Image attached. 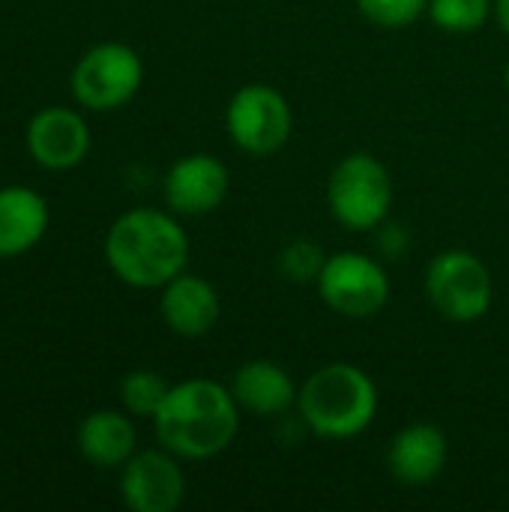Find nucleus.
I'll use <instances>...</instances> for the list:
<instances>
[{
  "label": "nucleus",
  "mask_w": 509,
  "mask_h": 512,
  "mask_svg": "<svg viewBox=\"0 0 509 512\" xmlns=\"http://www.w3.org/2000/svg\"><path fill=\"white\" fill-rule=\"evenodd\" d=\"M324 255H321V246L312 243V240H294L291 246L282 249L279 255V270L285 279L291 282H315L321 267H324Z\"/></svg>",
  "instance_id": "obj_20"
},
{
  "label": "nucleus",
  "mask_w": 509,
  "mask_h": 512,
  "mask_svg": "<svg viewBox=\"0 0 509 512\" xmlns=\"http://www.w3.org/2000/svg\"><path fill=\"white\" fill-rule=\"evenodd\" d=\"M228 186L231 177L222 159H216L213 153H189L168 168L162 192L171 213L204 216L222 207Z\"/></svg>",
  "instance_id": "obj_10"
},
{
  "label": "nucleus",
  "mask_w": 509,
  "mask_h": 512,
  "mask_svg": "<svg viewBox=\"0 0 509 512\" xmlns=\"http://www.w3.org/2000/svg\"><path fill=\"white\" fill-rule=\"evenodd\" d=\"M135 423L111 408L93 411L78 426V450L96 468H123L135 456Z\"/></svg>",
  "instance_id": "obj_16"
},
{
  "label": "nucleus",
  "mask_w": 509,
  "mask_h": 512,
  "mask_svg": "<svg viewBox=\"0 0 509 512\" xmlns=\"http://www.w3.org/2000/svg\"><path fill=\"white\" fill-rule=\"evenodd\" d=\"M315 285L324 306L348 321L375 318L390 303V276L384 264L363 252L327 255Z\"/></svg>",
  "instance_id": "obj_7"
},
{
  "label": "nucleus",
  "mask_w": 509,
  "mask_h": 512,
  "mask_svg": "<svg viewBox=\"0 0 509 512\" xmlns=\"http://www.w3.org/2000/svg\"><path fill=\"white\" fill-rule=\"evenodd\" d=\"M426 15L447 33H474L495 15V0H429Z\"/></svg>",
  "instance_id": "obj_18"
},
{
  "label": "nucleus",
  "mask_w": 509,
  "mask_h": 512,
  "mask_svg": "<svg viewBox=\"0 0 509 512\" xmlns=\"http://www.w3.org/2000/svg\"><path fill=\"white\" fill-rule=\"evenodd\" d=\"M105 261L132 288H162L186 270L189 237L171 213L135 207L108 228Z\"/></svg>",
  "instance_id": "obj_2"
},
{
  "label": "nucleus",
  "mask_w": 509,
  "mask_h": 512,
  "mask_svg": "<svg viewBox=\"0 0 509 512\" xmlns=\"http://www.w3.org/2000/svg\"><path fill=\"white\" fill-rule=\"evenodd\" d=\"M225 129L237 150L264 159L291 141L294 111L276 87L243 84L225 108Z\"/></svg>",
  "instance_id": "obj_6"
},
{
  "label": "nucleus",
  "mask_w": 509,
  "mask_h": 512,
  "mask_svg": "<svg viewBox=\"0 0 509 512\" xmlns=\"http://www.w3.org/2000/svg\"><path fill=\"white\" fill-rule=\"evenodd\" d=\"M495 18H498L501 30L509 36V0H495Z\"/></svg>",
  "instance_id": "obj_21"
},
{
  "label": "nucleus",
  "mask_w": 509,
  "mask_h": 512,
  "mask_svg": "<svg viewBox=\"0 0 509 512\" xmlns=\"http://www.w3.org/2000/svg\"><path fill=\"white\" fill-rule=\"evenodd\" d=\"M504 81H507V87H509V63H507V69H504Z\"/></svg>",
  "instance_id": "obj_22"
},
{
  "label": "nucleus",
  "mask_w": 509,
  "mask_h": 512,
  "mask_svg": "<svg viewBox=\"0 0 509 512\" xmlns=\"http://www.w3.org/2000/svg\"><path fill=\"white\" fill-rule=\"evenodd\" d=\"M153 426L159 444L177 459L204 462L234 444L240 429V405L231 387L210 378H189L171 384Z\"/></svg>",
  "instance_id": "obj_1"
},
{
  "label": "nucleus",
  "mask_w": 509,
  "mask_h": 512,
  "mask_svg": "<svg viewBox=\"0 0 509 512\" xmlns=\"http://www.w3.org/2000/svg\"><path fill=\"white\" fill-rule=\"evenodd\" d=\"M171 384L150 369H135L120 381V402L126 408V414L132 417H156L162 402L168 399Z\"/></svg>",
  "instance_id": "obj_17"
},
{
  "label": "nucleus",
  "mask_w": 509,
  "mask_h": 512,
  "mask_svg": "<svg viewBox=\"0 0 509 512\" xmlns=\"http://www.w3.org/2000/svg\"><path fill=\"white\" fill-rule=\"evenodd\" d=\"M330 216L348 231H375L393 207V177L372 153H348L336 162L327 180Z\"/></svg>",
  "instance_id": "obj_4"
},
{
  "label": "nucleus",
  "mask_w": 509,
  "mask_h": 512,
  "mask_svg": "<svg viewBox=\"0 0 509 512\" xmlns=\"http://www.w3.org/2000/svg\"><path fill=\"white\" fill-rule=\"evenodd\" d=\"M450 444L447 435L432 423H411L399 429L387 450V468L396 483L408 489L429 486L447 468Z\"/></svg>",
  "instance_id": "obj_13"
},
{
  "label": "nucleus",
  "mask_w": 509,
  "mask_h": 512,
  "mask_svg": "<svg viewBox=\"0 0 509 512\" xmlns=\"http://www.w3.org/2000/svg\"><path fill=\"white\" fill-rule=\"evenodd\" d=\"M297 411L318 438L351 441L375 423L378 387L354 363H327L303 381Z\"/></svg>",
  "instance_id": "obj_3"
},
{
  "label": "nucleus",
  "mask_w": 509,
  "mask_h": 512,
  "mask_svg": "<svg viewBox=\"0 0 509 512\" xmlns=\"http://www.w3.org/2000/svg\"><path fill=\"white\" fill-rule=\"evenodd\" d=\"M27 153L48 171H69L90 153V129L72 108L51 105L27 123Z\"/></svg>",
  "instance_id": "obj_11"
},
{
  "label": "nucleus",
  "mask_w": 509,
  "mask_h": 512,
  "mask_svg": "<svg viewBox=\"0 0 509 512\" xmlns=\"http://www.w3.org/2000/svg\"><path fill=\"white\" fill-rule=\"evenodd\" d=\"M231 393L240 411L252 417H282L297 405L300 387L285 366L273 360H249L231 378Z\"/></svg>",
  "instance_id": "obj_14"
},
{
  "label": "nucleus",
  "mask_w": 509,
  "mask_h": 512,
  "mask_svg": "<svg viewBox=\"0 0 509 512\" xmlns=\"http://www.w3.org/2000/svg\"><path fill=\"white\" fill-rule=\"evenodd\" d=\"M120 495L132 512H174L186 498V477L171 450H141L120 474Z\"/></svg>",
  "instance_id": "obj_9"
},
{
  "label": "nucleus",
  "mask_w": 509,
  "mask_h": 512,
  "mask_svg": "<svg viewBox=\"0 0 509 512\" xmlns=\"http://www.w3.org/2000/svg\"><path fill=\"white\" fill-rule=\"evenodd\" d=\"M357 9L372 24L399 30L420 21L429 9V0H357Z\"/></svg>",
  "instance_id": "obj_19"
},
{
  "label": "nucleus",
  "mask_w": 509,
  "mask_h": 512,
  "mask_svg": "<svg viewBox=\"0 0 509 512\" xmlns=\"http://www.w3.org/2000/svg\"><path fill=\"white\" fill-rule=\"evenodd\" d=\"M144 81V63L123 42H99L72 69V96L90 111L123 108Z\"/></svg>",
  "instance_id": "obj_8"
},
{
  "label": "nucleus",
  "mask_w": 509,
  "mask_h": 512,
  "mask_svg": "<svg viewBox=\"0 0 509 512\" xmlns=\"http://www.w3.org/2000/svg\"><path fill=\"white\" fill-rule=\"evenodd\" d=\"M159 291H162L159 315L171 333L183 339H201L219 324L222 300H219V291L207 279L183 270Z\"/></svg>",
  "instance_id": "obj_12"
},
{
  "label": "nucleus",
  "mask_w": 509,
  "mask_h": 512,
  "mask_svg": "<svg viewBox=\"0 0 509 512\" xmlns=\"http://www.w3.org/2000/svg\"><path fill=\"white\" fill-rule=\"evenodd\" d=\"M426 297L453 324H474L489 315L495 282L483 258L468 249H444L426 267Z\"/></svg>",
  "instance_id": "obj_5"
},
{
  "label": "nucleus",
  "mask_w": 509,
  "mask_h": 512,
  "mask_svg": "<svg viewBox=\"0 0 509 512\" xmlns=\"http://www.w3.org/2000/svg\"><path fill=\"white\" fill-rule=\"evenodd\" d=\"M48 204L36 189L3 186L0 189V258H18L30 252L48 231Z\"/></svg>",
  "instance_id": "obj_15"
}]
</instances>
